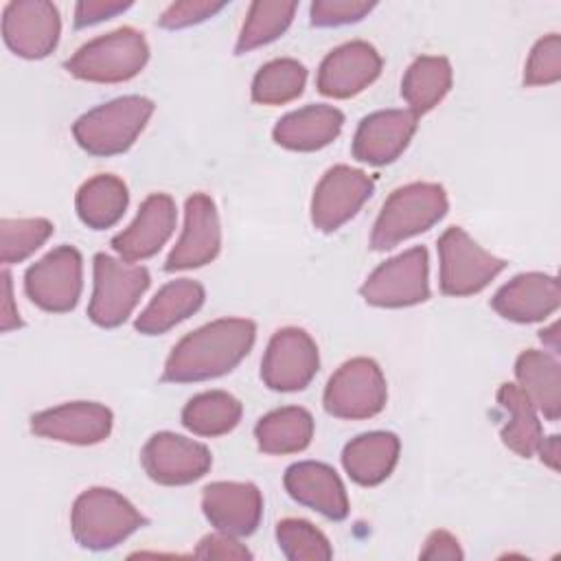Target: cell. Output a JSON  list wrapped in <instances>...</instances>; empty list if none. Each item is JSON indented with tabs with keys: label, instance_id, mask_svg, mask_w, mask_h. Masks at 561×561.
Listing matches in <instances>:
<instances>
[{
	"label": "cell",
	"instance_id": "8992f818",
	"mask_svg": "<svg viewBox=\"0 0 561 561\" xmlns=\"http://www.w3.org/2000/svg\"><path fill=\"white\" fill-rule=\"evenodd\" d=\"M149 272L107 254L94 256V287L88 316L94 324L112 329L123 324L149 287Z\"/></svg>",
	"mask_w": 561,
	"mask_h": 561
},
{
	"label": "cell",
	"instance_id": "f35d334b",
	"mask_svg": "<svg viewBox=\"0 0 561 561\" xmlns=\"http://www.w3.org/2000/svg\"><path fill=\"white\" fill-rule=\"evenodd\" d=\"M195 557H199V559H252V554L245 546H241L232 535L221 533V530L206 535L199 541Z\"/></svg>",
	"mask_w": 561,
	"mask_h": 561
},
{
	"label": "cell",
	"instance_id": "4fadbf2b",
	"mask_svg": "<svg viewBox=\"0 0 561 561\" xmlns=\"http://www.w3.org/2000/svg\"><path fill=\"white\" fill-rule=\"evenodd\" d=\"M61 31L59 11L53 2L18 0L2 11V35L7 46L24 59H42L57 46Z\"/></svg>",
	"mask_w": 561,
	"mask_h": 561
},
{
	"label": "cell",
	"instance_id": "ffe728a7",
	"mask_svg": "<svg viewBox=\"0 0 561 561\" xmlns=\"http://www.w3.org/2000/svg\"><path fill=\"white\" fill-rule=\"evenodd\" d=\"M561 302L557 276L528 272L502 285L491 298V307L513 322H539L552 316Z\"/></svg>",
	"mask_w": 561,
	"mask_h": 561
},
{
	"label": "cell",
	"instance_id": "ee69618b",
	"mask_svg": "<svg viewBox=\"0 0 561 561\" xmlns=\"http://www.w3.org/2000/svg\"><path fill=\"white\" fill-rule=\"evenodd\" d=\"M557 331H559V324L554 322L550 329L541 331V335H539L543 342H546V340H550V344H552V351H554V353L559 351V333H557Z\"/></svg>",
	"mask_w": 561,
	"mask_h": 561
},
{
	"label": "cell",
	"instance_id": "7402d4cb",
	"mask_svg": "<svg viewBox=\"0 0 561 561\" xmlns=\"http://www.w3.org/2000/svg\"><path fill=\"white\" fill-rule=\"evenodd\" d=\"M285 489L287 493L322 513L329 519H344L348 515V497L340 476L324 462H296L285 471Z\"/></svg>",
	"mask_w": 561,
	"mask_h": 561
},
{
	"label": "cell",
	"instance_id": "484cf974",
	"mask_svg": "<svg viewBox=\"0 0 561 561\" xmlns=\"http://www.w3.org/2000/svg\"><path fill=\"white\" fill-rule=\"evenodd\" d=\"M515 377L533 405L548 421H557L561 414V370L557 359L543 351H524L515 362Z\"/></svg>",
	"mask_w": 561,
	"mask_h": 561
},
{
	"label": "cell",
	"instance_id": "8fae6325",
	"mask_svg": "<svg viewBox=\"0 0 561 561\" xmlns=\"http://www.w3.org/2000/svg\"><path fill=\"white\" fill-rule=\"evenodd\" d=\"M320 366L318 346L302 329L287 327L272 335L261 362V379L278 392H294L309 386Z\"/></svg>",
	"mask_w": 561,
	"mask_h": 561
},
{
	"label": "cell",
	"instance_id": "277c9868",
	"mask_svg": "<svg viewBox=\"0 0 561 561\" xmlns=\"http://www.w3.org/2000/svg\"><path fill=\"white\" fill-rule=\"evenodd\" d=\"M145 517L112 489H88L72 506L70 526L77 543L88 550H110L136 533Z\"/></svg>",
	"mask_w": 561,
	"mask_h": 561
},
{
	"label": "cell",
	"instance_id": "83f0119b",
	"mask_svg": "<svg viewBox=\"0 0 561 561\" xmlns=\"http://www.w3.org/2000/svg\"><path fill=\"white\" fill-rule=\"evenodd\" d=\"M497 403L508 414V421L502 427V443L515 454L530 458L543 440L541 423L537 419V408L526 397V392L515 383L500 386Z\"/></svg>",
	"mask_w": 561,
	"mask_h": 561
},
{
	"label": "cell",
	"instance_id": "44dd1931",
	"mask_svg": "<svg viewBox=\"0 0 561 561\" xmlns=\"http://www.w3.org/2000/svg\"><path fill=\"white\" fill-rule=\"evenodd\" d=\"M175 228V204L164 193L149 195L136 219L112 239V248L123 261L134 263L153 256Z\"/></svg>",
	"mask_w": 561,
	"mask_h": 561
},
{
	"label": "cell",
	"instance_id": "6da1fadb",
	"mask_svg": "<svg viewBox=\"0 0 561 561\" xmlns=\"http://www.w3.org/2000/svg\"><path fill=\"white\" fill-rule=\"evenodd\" d=\"M256 327L245 318H221L182 337L167 357L162 379L204 381L230 373L252 348Z\"/></svg>",
	"mask_w": 561,
	"mask_h": 561
},
{
	"label": "cell",
	"instance_id": "d6a6232c",
	"mask_svg": "<svg viewBox=\"0 0 561 561\" xmlns=\"http://www.w3.org/2000/svg\"><path fill=\"white\" fill-rule=\"evenodd\" d=\"M307 70L296 59H274L265 64L252 81V99L261 105H283L302 94Z\"/></svg>",
	"mask_w": 561,
	"mask_h": 561
},
{
	"label": "cell",
	"instance_id": "74e56055",
	"mask_svg": "<svg viewBox=\"0 0 561 561\" xmlns=\"http://www.w3.org/2000/svg\"><path fill=\"white\" fill-rule=\"evenodd\" d=\"M226 7V2H210V0H186V2H173L167 7V11L160 15L162 28H186L193 24H199L215 13H219Z\"/></svg>",
	"mask_w": 561,
	"mask_h": 561
},
{
	"label": "cell",
	"instance_id": "9c48e42d",
	"mask_svg": "<svg viewBox=\"0 0 561 561\" xmlns=\"http://www.w3.org/2000/svg\"><path fill=\"white\" fill-rule=\"evenodd\" d=\"M81 278L83 265L79 250L59 245L26 270L24 289L39 309L64 313L79 302Z\"/></svg>",
	"mask_w": 561,
	"mask_h": 561
},
{
	"label": "cell",
	"instance_id": "3957f363",
	"mask_svg": "<svg viewBox=\"0 0 561 561\" xmlns=\"http://www.w3.org/2000/svg\"><path fill=\"white\" fill-rule=\"evenodd\" d=\"M151 114L153 103L149 99L121 96L79 116L72 136L92 156H116L134 145Z\"/></svg>",
	"mask_w": 561,
	"mask_h": 561
},
{
	"label": "cell",
	"instance_id": "4316f807",
	"mask_svg": "<svg viewBox=\"0 0 561 561\" xmlns=\"http://www.w3.org/2000/svg\"><path fill=\"white\" fill-rule=\"evenodd\" d=\"M127 202H129V195H127L125 182L116 175L101 173L81 184V188L77 191L75 204H77V215L85 226L94 230H103L114 226L123 217Z\"/></svg>",
	"mask_w": 561,
	"mask_h": 561
},
{
	"label": "cell",
	"instance_id": "603a6c76",
	"mask_svg": "<svg viewBox=\"0 0 561 561\" xmlns=\"http://www.w3.org/2000/svg\"><path fill=\"white\" fill-rule=\"evenodd\" d=\"M344 123V114L331 105H307L285 114L272 136L274 142L291 151H318L331 145Z\"/></svg>",
	"mask_w": 561,
	"mask_h": 561
},
{
	"label": "cell",
	"instance_id": "e0dca14e",
	"mask_svg": "<svg viewBox=\"0 0 561 561\" xmlns=\"http://www.w3.org/2000/svg\"><path fill=\"white\" fill-rule=\"evenodd\" d=\"M381 72L379 53L362 39L346 42L331 50L318 70V90L324 96L348 99L368 88Z\"/></svg>",
	"mask_w": 561,
	"mask_h": 561
},
{
	"label": "cell",
	"instance_id": "d4e9b609",
	"mask_svg": "<svg viewBox=\"0 0 561 561\" xmlns=\"http://www.w3.org/2000/svg\"><path fill=\"white\" fill-rule=\"evenodd\" d=\"M204 302V287L197 280L180 278L167 283L136 318V331L145 335L167 333L178 322L193 316Z\"/></svg>",
	"mask_w": 561,
	"mask_h": 561
},
{
	"label": "cell",
	"instance_id": "7bdbcfd3",
	"mask_svg": "<svg viewBox=\"0 0 561 561\" xmlns=\"http://www.w3.org/2000/svg\"><path fill=\"white\" fill-rule=\"evenodd\" d=\"M537 451L541 454V460H543L548 467H552V469L559 467V436H548V438H543Z\"/></svg>",
	"mask_w": 561,
	"mask_h": 561
},
{
	"label": "cell",
	"instance_id": "52a82bcc",
	"mask_svg": "<svg viewBox=\"0 0 561 561\" xmlns=\"http://www.w3.org/2000/svg\"><path fill=\"white\" fill-rule=\"evenodd\" d=\"M440 291L447 296H471L484 289L506 261L480 248L462 228L451 226L438 239Z\"/></svg>",
	"mask_w": 561,
	"mask_h": 561
},
{
	"label": "cell",
	"instance_id": "5b68a950",
	"mask_svg": "<svg viewBox=\"0 0 561 561\" xmlns=\"http://www.w3.org/2000/svg\"><path fill=\"white\" fill-rule=\"evenodd\" d=\"M149 59V46L140 31L116 28L83 44L68 61L66 70L83 81L121 83L136 77Z\"/></svg>",
	"mask_w": 561,
	"mask_h": 561
},
{
	"label": "cell",
	"instance_id": "7c38bea8",
	"mask_svg": "<svg viewBox=\"0 0 561 561\" xmlns=\"http://www.w3.org/2000/svg\"><path fill=\"white\" fill-rule=\"evenodd\" d=\"M147 476L167 486L191 484L208 473L213 456L206 445L173 432L153 434L140 454Z\"/></svg>",
	"mask_w": 561,
	"mask_h": 561
},
{
	"label": "cell",
	"instance_id": "30bf717a",
	"mask_svg": "<svg viewBox=\"0 0 561 561\" xmlns=\"http://www.w3.org/2000/svg\"><path fill=\"white\" fill-rule=\"evenodd\" d=\"M359 291L375 307H410L427 300V250L419 245L381 263Z\"/></svg>",
	"mask_w": 561,
	"mask_h": 561
},
{
	"label": "cell",
	"instance_id": "e575fe53",
	"mask_svg": "<svg viewBox=\"0 0 561 561\" xmlns=\"http://www.w3.org/2000/svg\"><path fill=\"white\" fill-rule=\"evenodd\" d=\"M53 234V224L42 217L0 221V259L4 265L31 256Z\"/></svg>",
	"mask_w": 561,
	"mask_h": 561
},
{
	"label": "cell",
	"instance_id": "f1b7e54d",
	"mask_svg": "<svg viewBox=\"0 0 561 561\" xmlns=\"http://www.w3.org/2000/svg\"><path fill=\"white\" fill-rule=\"evenodd\" d=\"M254 436L265 454H296L311 443L313 416L298 405L278 408L256 423Z\"/></svg>",
	"mask_w": 561,
	"mask_h": 561
},
{
	"label": "cell",
	"instance_id": "ac0fdd59",
	"mask_svg": "<svg viewBox=\"0 0 561 561\" xmlns=\"http://www.w3.org/2000/svg\"><path fill=\"white\" fill-rule=\"evenodd\" d=\"M206 519L232 537L252 535L263 515V495L252 482H213L202 491Z\"/></svg>",
	"mask_w": 561,
	"mask_h": 561
},
{
	"label": "cell",
	"instance_id": "4dcf8cb0",
	"mask_svg": "<svg viewBox=\"0 0 561 561\" xmlns=\"http://www.w3.org/2000/svg\"><path fill=\"white\" fill-rule=\"evenodd\" d=\"M241 403L224 390H208L193 397L182 410V425L197 436H221L237 427Z\"/></svg>",
	"mask_w": 561,
	"mask_h": 561
},
{
	"label": "cell",
	"instance_id": "9a60e30c",
	"mask_svg": "<svg viewBox=\"0 0 561 561\" xmlns=\"http://www.w3.org/2000/svg\"><path fill=\"white\" fill-rule=\"evenodd\" d=\"M221 248V228L215 202L204 195L195 193L186 199V217L184 230L167 256L164 270H191L210 263Z\"/></svg>",
	"mask_w": 561,
	"mask_h": 561
},
{
	"label": "cell",
	"instance_id": "8d00e7d4",
	"mask_svg": "<svg viewBox=\"0 0 561 561\" xmlns=\"http://www.w3.org/2000/svg\"><path fill=\"white\" fill-rule=\"evenodd\" d=\"M375 2L364 0H316L311 4V24L313 26H342L359 22L373 11Z\"/></svg>",
	"mask_w": 561,
	"mask_h": 561
},
{
	"label": "cell",
	"instance_id": "f546056e",
	"mask_svg": "<svg viewBox=\"0 0 561 561\" xmlns=\"http://www.w3.org/2000/svg\"><path fill=\"white\" fill-rule=\"evenodd\" d=\"M451 88V66L445 57H419L401 81V96L414 116L436 107Z\"/></svg>",
	"mask_w": 561,
	"mask_h": 561
},
{
	"label": "cell",
	"instance_id": "1f68e13d",
	"mask_svg": "<svg viewBox=\"0 0 561 561\" xmlns=\"http://www.w3.org/2000/svg\"><path fill=\"white\" fill-rule=\"evenodd\" d=\"M296 9H298L296 2H280V0L252 2L234 46L237 55H243L248 50H254L259 46H265L278 39L289 28Z\"/></svg>",
	"mask_w": 561,
	"mask_h": 561
},
{
	"label": "cell",
	"instance_id": "836d02e7",
	"mask_svg": "<svg viewBox=\"0 0 561 561\" xmlns=\"http://www.w3.org/2000/svg\"><path fill=\"white\" fill-rule=\"evenodd\" d=\"M276 541L289 561H327L333 557L329 539L305 519L287 517L278 522Z\"/></svg>",
	"mask_w": 561,
	"mask_h": 561
},
{
	"label": "cell",
	"instance_id": "ba28073f",
	"mask_svg": "<svg viewBox=\"0 0 561 561\" xmlns=\"http://www.w3.org/2000/svg\"><path fill=\"white\" fill-rule=\"evenodd\" d=\"M386 397V377L377 362L353 357L329 379L324 410L337 419H370L383 410Z\"/></svg>",
	"mask_w": 561,
	"mask_h": 561
},
{
	"label": "cell",
	"instance_id": "d590c367",
	"mask_svg": "<svg viewBox=\"0 0 561 561\" xmlns=\"http://www.w3.org/2000/svg\"><path fill=\"white\" fill-rule=\"evenodd\" d=\"M559 79H561V37L557 33H550L541 37L530 50V57L524 70V83L548 85V83H557Z\"/></svg>",
	"mask_w": 561,
	"mask_h": 561
},
{
	"label": "cell",
	"instance_id": "cb8c5ba5",
	"mask_svg": "<svg viewBox=\"0 0 561 561\" xmlns=\"http://www.w3.org/2000/svg\"><path fill=\"white\" fill-rule=\"evenodd\" d=\"M399 458V438L392 432H368L346 443L342 465L351 480L362 486L383 482Z\"/></svg>",
	"mask_w": 561,
	"mask_h": 561
},
{
	"label": "cell",
	"instance_id": "7a4b0ae2",
	"mask_svg": "<svg viewBox=\"0 0 561 561\" xmlns=\"http://www.w3.org/2000/svg\"><path fill=\"white\" fill-rule=\"evenodd\" d=\"M447 213V193L434 182H414L397 188L375 221L373 250H388L419 232L430 230Z\"/></svg>",
	"mask_w": 561,
	"mask_h": 561
},
{
	"label": "cell",
	"instance_id": "d6986e66",
	"mask_svg": "<svg viewBox=\"0 0 561 561\" xmlns=\"http://www.w3.org/2000/svg\"><path fill=\"white\" fill-rule=\"evenodd\" d=\"M416 131V116L410 110H379L362 118L355 138L353 156L366 164H388L397 160L410 145Z\"/></svg>",
	"mask_w": 561,
	"mask_h": 561
},
{
	"label": "cell",
	"instance_id": "2e32d148",
	"mask_svg": "<svg viewBox=\"0 0 561 561\" xmlns=\"http://www.w3.org/2000/svg\"><path fill=\"white\" fill-rule=\"evenodd\" d=\"M31 430L37 436L59 443L94 445L110 436L112 412L101 403L72 401L33 414Z\"/></svg>",
	"mask_w": 561,
	"mask_h": 561
},
{
	"label": "cell",
	"instance_id": "b9f144b4",
	"mask_svg": "<svg viewBox=\"0 0 561 561\" xmlns=\"http://www.w3.org/2000/svg\"><path fill=\"white\" fill-rule=\"evenodd\" d=\"M22 327V320L18 316V309L13 305V287H11V274L2 272V302H0V329L2 333H9L13 329Z\"/></svg>",
	"mask_w": 561,
	"mask_h": 561
},
{
	"label": "cell",
	"instance_id": "60d3db41",
	"mask_svg": "<svg viewBox=\"0 0 561 561\" xmlns=\"http://www.w3.org/2000/svg\"><path fill=\"white\" fill-rule=\"evenodd\" d=\"M421 559H462V550L458 539L447 530H434L425 539V548L421 550Z\"/></svg>",
	"mask_w": 561,
	"mask_h": 561
},
{
	"label": "cell",
	"instance_id": "ab89813d",
	"mask_svg": "<svg viewBox=\"0 0 561 561\" xmlns=\"http://www.w3.org/2000/svg\"><path fill=\"white\" fill-rule=\"evenodd\" d=\"M129 7L131 2H121V0H83L75 7V26L85 28L101 20L114 18L116 13H123Z\"/></svg>",
	"mask_w": 561,
	"mask_h": 561
},
{
	"label": "cell",
	"instance_id": "5bb4252c",
	"mask_svg": "<svg viewBox=\"0 0 561 561\" xmlns=\"http://www.w3.org/2000/svg\"><path fill=\"white\" fill-rule=\"evenodd\" d=\"M373 180L353 167L337 164L329 169L318 182L311 197V221L322 232H333L373 195Z\"/></svg>",
	"mask_w": 561,
	"mask_h": 561
}]
</instances>
